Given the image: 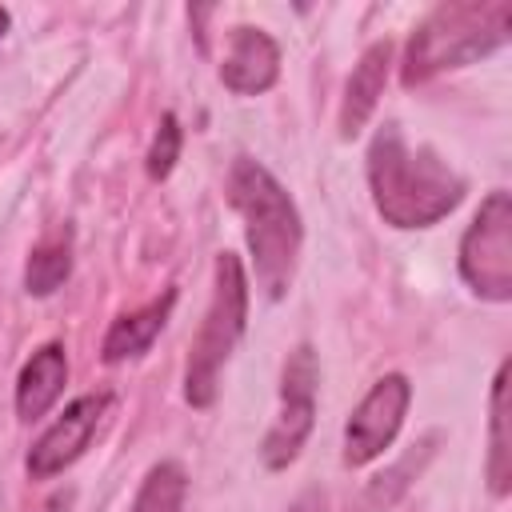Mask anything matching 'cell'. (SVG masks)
Instances as JSON below:
<instances>
[{
	"label": "cell",
	"mask_w": 512,
	"mask_h": 512,
	"mask_svg": "<svg viewBox=\"0 0 512 512\" xmlns=\"http://www.w3.org/2000/svg\"><path fill=\"white\" fill-rule=\"evenodd\" d=\"M372 204L392 228H428L464 200V176L432 148L408 144L400 124H380L368 144Z\"/></svg>",
	"instance_id": "6da1fadb"
},
{
	"label": "cell",
	"mask_w": 512,
	"mask_h": 512,
	"mask_svg": "<svg viewBox=\"0 0 512 512\" xmlns=\"http://www.w3.org/2000/svg\"><path fill=\"white\" fill-rule=\"evenodd\" d=\"M280 76V48L264 28L240 24L228 32V48L220 60V80L236 96H260Z\"/></svg>",
	"instance_id": "9c48e42d"
},
{
	"label": "cell",
	"mask_w": 512,
	"mask_h": 512,
	"mask_svg": "<svg viewBox=\"0 0 512 512\" xmlns=\"http://www.w3.org/2000/svg\"><path fill=\"white\" fill-rule=\"evenodd\" d=\"M180 160V124L172 112L160 116V128L148 144V156H144V168H148V180H164Z\"/></svg>",
	"instance_id": "2e32d148"
},
{
	"label": "cell",
	"mask_w": 512,
	"mask_h": 512,
	"mask_svg": "<svg viewBox=\"0 0 512 512\" xmlns=\"http://www.w3.org/2000/svg\"><path fill=\"white\" fill-rule=\"evenodd\" d=\"M172 304H176V292L168 288L164 296L148 300L144 308L116 316V320H112V328L104 332L100 356H104L108 364H120V360H136V356H144V352L152 348V340L164 332V324H168V316H172Z\"/></svg>",
	"instance_id": "7c38bea8"
},
{
	"label": "cell",
	"mask_w": 512,
	"mask_h": 512,
	"mask_svg": "<svg viewBox=\"0 0 512 512\" xmlns=\"http://www.w3.org/2000/svg\"><path fill=\"white\" fill-rule=\"evenodd\" d=\"M8 24H12V16H8V8H0V40L8 36Z\"/></svg>",
	"instance_id": "d6986e66"
},
{
	"label": "cell",
	"mask_w": 512,
	"mask_h": 512,
	"mask_svg": "<svg viewBox=\"0 0 512 512\" xmlns=\"http://www.w3.org/2000/svg\"><path fill=\"white\" fill-rule=\"evenodd\" d=\"M508 28H512V4L508 0L440 4L416 24V32L404 48L400 80L412 88V84H424L448 68H464V64L504 48Z\"/></svg>",
	"instance_id": "3957f363"
},
{
	"label": "cell",
	"mask_w": 512,
	"mask_h": 512,
	"mask_svg": "<svg viewBox=\"0 0 512 512\" xmlns=\"http://www.w3.org/2000/svg\"><path fill=\"white\" fill-rule=\"evenodd\" d=\"M288 512H328V504H324V496H320L316 488H308V492H300V496L292 500Z\"/></svg>",
	"instance_id": "e0dca14e"
},
{
	"label": "cell",
	"mask_w": 512,
	"mask_h": 512,
	"mask_svg": "<svg viewBox=\"0 0 512 512\" xmlns=\"http://www.w3.org/2000/svg\"><path fill=\"white\" fill-rule=\"evenodd\" d=\"M184 496H188L184 464L180 460H160L144 472L128 512H184Z\"/></svg>",
	"instance_id": "9a60e30c"
},
{
	"label": "cell",
	"mask_w": 512,
	"mask_h": 512,
	"mask_svg": "<svg viewBox=\"0 0 512 512\" xmlns=\"http://www.w3.org/2000/svg\"><path fill=\"white\" fill-rule=\"evenodd\" d=\"M108 404H112L108 392H84V396H76V400L40 432V440L32 444V452H28V460H24L28 476H32V480H52V476H60L64 468H72V464L84 456V448L92 444V436H96V428H100Z\"/></svg>",
	"instance_id": "ba28073f"
},
{
	"label": "cell",
	"mask_w": 512,
	"mask_h": 512,
	"mask_svg": "<svg viewBox=\"0 0 512 512\" xmlns=\"http://www.w3.org/2000/svg\"><path fill=\"white\" fill-rule=\"evenodd\" d=\"M316 388H320V360H316V348L312 344H296L284 360V372H280V408H276V420L260 444V460L264 468L280 472L288 468L304 440L312 436V424H316Z\"/></svg>",
	"instance_id": "8992f818"
},
{
	"label": "cell",
	"mask_w": 512,
	"mask_h": 512,
	"mask_svg": "<svg viewBox=\"0 0 512 512\" xmlns=\"http://www.w3.org/2000/svg\"><path fill=\"white\" fill-rule=\"evenodd\" d=\"M244 320H248V276L232 252H220L212 264V300L184 364V400L192 408H212L220 392V372L244 336Z\"/></svg>",
	"instance_id": "277c9868"
},
{
	"label": "cell",
	"mask_w": 512,
	"mask_h": 512,
	"mask_svg": "<svg viewBox=\"0 0 512 512\" xmlns=\"http://www.w3.org/2000/svg\"><path fill=\"white\" fill-rule=\"evenodd\" d=\"M464 284L492 304L512 300V200L504 188L488 192L460 240Z\"/></svg>",
	"instance_id": "5b68a950"
},
{
	"label": "cell",
	"mask_w": 512,
	"mask_h": 512,
	"mask_svg": "<svg viewBox=\"0 0 512 512\" xmlns=\"http://www.w3.org/2000/svg\"><path fill=\"white\" fill-rule=\"evenodd\" d=\"M408 404H412L408 376L404 372L380 376L368 388V396L356 404V412L348 416V424H344V452H340V460L348 468L372 464L396 440V432H400V424L408 416Z\"/></svg>",
	"instance_id": "52a82bcc"
},
{
	"label": "cell",
	"mask_w": 512,
	"mask_h": 512,
	"mask_svg": "<svg viewBox=\"0 0 512 512\" xmlns=\"http://www.w3.org/2000/svg\"><path fill=\"white\" fill-rule=\"evenodd\" d=\"M388 64H392V44L376 40L364 48V56L356 60L348 84H344V100H340V136L352 140L360 136V128L368 124V116L376 112V100L384 92L388 80Z\"/></svg>",
	"instance_id": "30bf717a"
},
{
	"label": "cell",
	"mask_w": 512,
	"mask_h": 512,
	"mask_svg": "<svg viewBox=\"0 0 512 512\" xmlns=\"http://www.w3.org/2000/svg\"><path fill=\"white\" fill-rule=\"evenodd\" d=\"M72 504H76V492H72V488H64V492H52L36 512H72Z\"/></svg>",
	"instance_id": "ac0fdd59"
},
{
	"label": "cell",
	"mask_w": 512,
	"mask_h": 512,
	"mask_svg": "<svg viewBox=\"0 0 512 512\" xmlns=\"http://www.w3.org/2000/svg\"><path fill=\"white\" fill-rule=\"evenodd\" d=\"M508 360L496 368L488 396V488L492 496H508L512 488V440H508Z\"/></svg>",
	"instance_id": "4fadbf2b"
},
{
	"label": "cell",
	"mask_w": 512,
	"mask_h": 512,
	"mask_svg": "<svg viewBox=\"0 0 512 512\" xmlns=\"http://www.w3.org/2000/svg\"><path fill=\"white\" fill-rule=\"evenodd\" d=\"M72 272V228H56L48 232L24 264V288L32 296H52Z\"/></svg>",
	"instance_id": "5bb4252c"
},
{
	"label": "cell",
	"mask_w": 512,
	"mask_h": 512,
	"mask_svg": "<svg viewBox=\"0 0 512 512\" xmlns=\"http://www.w3.org/2000/svg\"><path fill=\"white\" fill-rule=\"evenodd\" d=\"M228 204L244 220V240L252 252L256 284L280 300L296 276V256L304 240L300 212L284 184L252 156H236L228 168Z\"/></svg>",
	"instance_id": "7a4b0ae2"
},
{
	"label": "cell",
	"mask_w": 512,
	"mask_h": 512,
	"mask_svg": "<svg viewBox=\"0 0 512 512\" xmlns=\"http://www.w3.org/2000/svg\"><path fill=\"white\" fill-rule=\"evenodd\" d=\"M64 384H68V356H64V344L48 340V344H40V348L24 360V368H20V376H16V416H20V420H40V416L60 400Z\"/></svg>",
	"instance_id": "8fae6325"
}]
</instances>
